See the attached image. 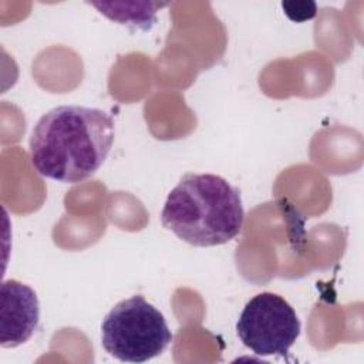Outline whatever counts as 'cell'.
Returning <instances> with one entry per match:
<instances>
[{
    "label": "cell",
    "instance_id": "obj_1",
    "mask_svg": "<svg viewBox=\"0 0 364 364\" xmlns=\"http://www.w3.org/2000/svg\"><path fill=\"white\" fill-rule=\"evenodd\" d=\"M114 119L98 108L61 105L46 112L28 141L30 161L41 176L77 183L107 159L114 142Z\"/></svg>",
    "mask_w": 364,
    "mask_h": 364
},
{
    "label": "cell",
    "instance_id": "obj_6",
    "mask_svg": "<svg viewBox=\"0 0 364 364\" xmlns=\"http://www.w3.org/2000/svg\"><path fill=\"white\" fill-rule=\"evenodd\" d=\"M91 6L100 10L101 14L107 16L119 24H132L142 30L149 28L155 21V14L159 9L168 3H127V1H91Z\"/></svg>",
    "mask_w": 364,
    "mask_h": 364
},
{
    "label": "cell",
    "instance_id": "obj_7",
    "mask_svg": "<svg viewBox=\"0 0 364 364\" xmlns=\"http://www.w3.org/2000/svg\"><path fill=\"white\" fill-rule=\"evenodd\" d=\"M282 7L284 10V14L296 21H306L316 16V3L313 1H283Z\"/></svg>",
    "mask_w": 364,
    "mask_h": 364
},
{
    "label": "cell",
    "instance_id": "obj_3",
    "mask_svg": "<svg viewBox=\"0 0 364 364\" xmlns=\"http://www.w3.org/2000/svg\"><path fill=\"white\" fill-rule=\"evenodd\" d=\"M171 341L164 314L141 294L117 303L101 323V344L119 361L145 363L164 353Z\"/></svg>",
    "mask_w": 364,
    "mask_h": 364
},
{
    "label": "cell",
    "instance_id": "obj_4",
    "mask_svg": "<svg viewBox=\"0 0 364 364\" xmlns=\"http://www.w3.org/2000/svg\"><path fill=\"white\" fill-rule=\"evenodd\" d=\"M301 324L287 300L263 291L253 296L243 307L236 333L256 355H286L300 336Z\"/></svg>",
    "mask_w": 364,
    "mask_h": 364
},
{
    "label": "cell",
    "instance_id": "obj_2",
    "mask_svg": "<svg viewBox=\"0 0 364 364\" xmlns=\"http://www.w3.org/2000/svg\"><path fill=\"white\" fill-rule=\"evenodd\" d=\"M240 192L213 173H186L168 193L161 223L181 240L198 246H219L243 228Z\"/></svg>",
    "mask_w": 364,
    "mask_h": 364
},
{
    "label": "cell",
    "instance_id": "obj_5",
    "mask_svg": "<svg viewBox=\"0 0 364 364\" xmlns=\"http://www.w3.org/2000/svg\"><path fill=\"white\" fill-rule=\"evenodd\" d=\"M40 321V303L27 284L9 279L0 287V344L13 348L26 343Z\"/></svg>",
    "mask_w": 364,
    "mask_h": 364
}]
</instances>
